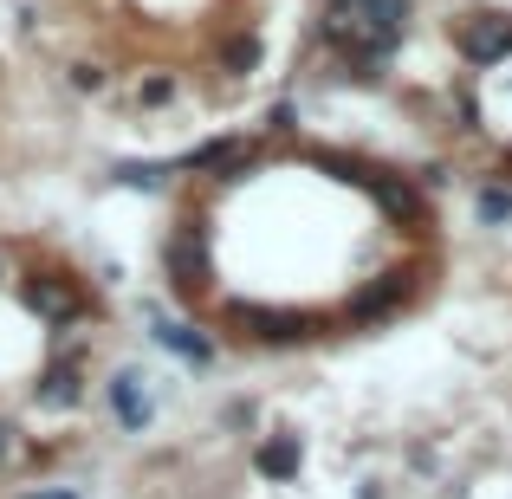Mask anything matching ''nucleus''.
I'll use <instances>...</instances> for the list:
<instances>
[{"mask_svg":"<svg viewBox=\"0 0 512 499\" xmlns=\"http://www.w3.org/2000/svg\"><path fill=\"white\" fill-rule=\"evenodd\" d=\"M247 253L253 266L214 279L188 325L214 350H312L422 312L448 266V234L435 195L396 163L292 130L208 137L188 156L163 234L175 305Z\"/></svg>","mask_w":512,"mask_h":499,"instance_id":"1","label":"nucleus"},{"mask_svg":"<svg viewBox=\"0 0 512 499\" xmlns=\"http://www.w3.org/2000/svg\"><path fill=\"white\" fill-rule=\"evenodd\" d=\"M104 402H111V415H117L124 435H143V428H150V396H143L137 370H111L104 376Z\"/></svg>","mask_w":512,"mask_h":499,"instance_id":"2","label":"nucleus"},{"mask_svg":"<svg viewBox=\"0 0 512 499\" xmlns=\"http://www.w3.org/2000/svg\"><path fill=\"white\" fill-rule=\"evenodd\" d=\"M13 454H20V428H13V415H0V474L13 467Z\"/></svg>","mask_w":512,"mask_h":499,"instance_id":"3","label":"nucleus"},{"mask_svg":"<svg viewBox=\"0 0 512 499\" xmlns=\"http://www.w3.org/2000/svg\"><path fill=\"white\" fill-rule=\"evenodd\" d=\"M13 273H20V260H13V247L0 240V292H13Z\"/></svg>","mask_w":512,"mask_h":499,"instance_id":"4","label":"nucleus"},{"mask_svg":"<svg viewBox=\"0 0 512 499\" xmlns=\"http://www.w3.org/2000/svg\"><path fill=\"white\" fill-rule=\"evenodd\" d=\"M20 499H85V493H78V487H26Z\"/></svg>","mask_w":512,"mask_h":499,"instance_id":"5","label":"nucleus"}]
</instances>
